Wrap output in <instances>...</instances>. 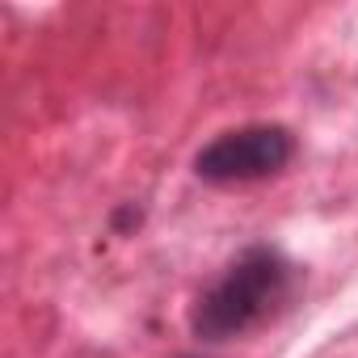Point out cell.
Instances as JSON below:
<instances>
[{
  "mask_svg": "<svg viewBox=\"0 0 358 358\" xmlns=\"http://www.w3.org/2000/svg\"><path fill=\"white\" fill-rule=\"evenodd\" d=\"M295 291V266L274 245H253L211 278L190 303V333L199 341H236L287 308Z\"/></svg>",
  "mask_w": 358,
  "mask_h": 358,
  "instance_id": "cell-1",
  "label": "cell"
},
{
  "mask_svg": "<svg viewBox=\"0 0 358 358\" xmlns=\"http://www.w3.org/2000/svg\"><path fill=\"white\" fill-rule=\"evenodd\" d=\"M186 358H199V354H186Z\"/></svg>",
  "mask_w": 358,
  "mask_h": 358,
  "instance_id": "cell-3",
  "label": "cell"
},
{
  "mask_svg": "<svg viewBox=\"0 0 358 358\" xmlns=\"http://www.w3.org/2000/svg\"><path fill=\"white\" fill-rule=\"evenodd\" d=\"M295 160V131L282 122H245L220 131L211 143L199 148L194 173L211 186H245L278 177Z\"/></svg>",
  "mask_w": 358,
  "mask_h": 358,
  "instance_id": "cell-2",
  "label": "cell"
}]
</instances>
